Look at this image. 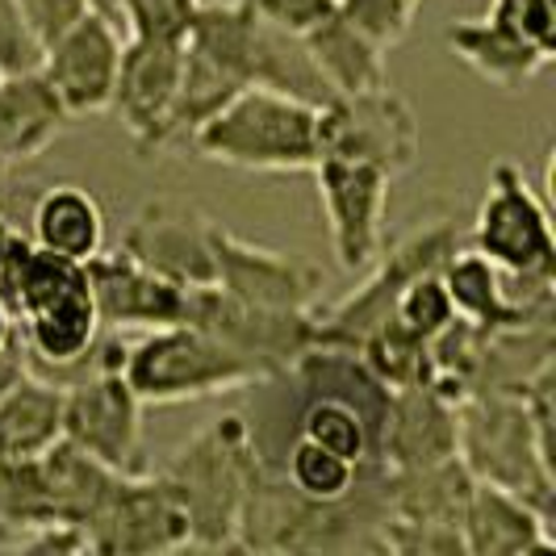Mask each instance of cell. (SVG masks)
Masks as SVG:
<instances>
[{
	"mask_svg": "<svg viewBox=\"0 0 556 556\" xmlns=\"http://www.w3.org/2000/svg\"><path fill=\"white\" fill-rule=\"evenodd\" d=\"M185 323H193L226 348L260 364L264 377H277L309 348H318V306L314 309H264L223 293L218 285H197L185 298Z\"/></svg>",
	"mask_w": 556,
	"mask_h": 556,
	"instance_id": "cell-13",
	"label": "cell"
},
{
	"mask_svg": "<svg viewBox=\"0 0 556 556\" xmlns=\"http://www.w3.org/2000/svg\"><path fill=\"white\" fill-rule=\"evenodd\" d=\"M318 201L331 230V255L343 273H364L386 248V218H390L393 180L368 160L331 155L323 151L314 160Z\"/></svg>",
	"mask_w": 556,
	"mask_h": 556,
	"instance_id": "cell-14",
	"label": "cell"
},
{
	"mask_svg": "<svg viewBox=\"0 0 556 556\" xmlns=\"http://www.w3.org/2000/svg\"><path fill=\"white\" fill-rule=\"evenodd\" d=\"M0 302L26 343L29 372L72 386L92 368L101 318L84 264L42 251L22 226H9L0 239Z\"/></svg>",
	"mask_w": 556,
	"mask_h": 556,
	"instance_id": "cell-1",
	"label": "cell"
},
{
	"mask_svg": "<svg viewBox=\"0 0 556 556\" xmlns=\"http://www.w3.org/2000/svg\"><path fill=\"white\" fill-rule=\"evenodd\" d=\"M556 519L535 510L528 498L473 481L469 502H465V553L469 556H531L556 553Z\"/></svg>",
	"mask_w": 556,
	"mask_h": 556,
	"instance_id": "cell-20",
	"label": "cell"
},
{
	"mask_svg": "<svg viewBox=\"0 0 556 556\" xmlns=\"http://www.w3.org/2000/svg\"><path fill=\"white\" fill-rule=\"evenodd\" d=\"M26 235L51 255L88 264L105 248V210L84 185H51L34 197L26 214Z\"/></svg>",
	"mask_w": 556,
	"mask_h": 556,
	"instance_id": "cell-23",
	"label": "cell"
},
{
	"mask_svg": "<svg viewBox=\"0 0 556 556\" xmlns=\"http://www.w3.org/2000/svg\"><path fill=\"white\" fill-rule=\"evenodd\" d=\"M473 248L502 277H556L548 193L531 189L528 172L510 160L490 167V185L473 218Z\"/></svg>",
	"mask_w": 556,
	"mask_h": 556,
	"instance_id": "cell-10",
	"label": "cell"
},
{
	"mask_svg": "<svg viewBox=\"0 0 556 556\" xmlns=\"http://www.w3.org/2000/svg\"><path fill=\"white\" fill-rule=\"evenodd\" d=\"M63 440V386L26 372L0 397V465L34 460Z\"/></svg>",
	"mask_w": 556,
	"mask_h": 556,
	"instance_id": "cell-25",
	"label": "cell"
},
{
	"mask_svg": "<svg viewBox=\"0 0 556 556\" xmlns=\"http://www.w3.org/2000/svg\"><path fill=\"white\" fill-rule=\"evenodd\" d=\"M9 226H13V223H9V218H4V214H0V239H4V230H9Z\"/></svg>",
	"mask_w": 556,
	"mask_h": 556,
	"instance_id": "cell-38",
	"label": "cell"
},
{
	"mask_svg": "<svg viewBox=\"0 0 556 556\" xmlns=\"http://www.w3.org/2000/svg\"><path fill=\"white\" fill-rule=\"evenodd\" d=\"M553 418L556 364L519 390H485L456 402V456L473 481L510 490L556 519Z\"/></svg>",
	"mask_w": 556,
	"mask_h": 556,
	"instance_id": "cell-2",
	"label": "cell"
},
{
	"mask_svg": "<svg viewBox=\"0 0 556 556\" xmlns=\"http://www.w3.org/2000/svg\"><path fill=\"white\" fill-rule=\"evenodd\" d=\"M456 456V402L431 386L390 390V415L381 435V460L390 469H415Z\"/></svg>",
	"mask_w": 556,
	"mask_h": 556,
	"instance_id": "cell-21",
	"label": "cell"
},
{
	"mask_svg": "<svg viewBox=\"0 0 556 556\" xmlns=\"http://www.w3.org/2000/svg\"><path fill=\"white\" fill-rule=\"evenodd\" d=\"M251 88H268V92L293 97L302 105H314V110L331 105L339 97L309 55L306 38L273 26L264 17H255V26H251Z\"/></svg>",
	"mask_w": 556,
	"mask_h": 556,
	"instance_id": "cell-24",
	"label": "cell"
},
{
	"mask_svg": "<svg viewBox=\"0 0 556 556\" xmlns=\"http://www.w3.org/2000/svg\"><path fill=\"white\" fill-rule=\"evenodd\" d=\"M9 172H13V167L0 164V214H4V218H9Z\"/></svg>",
	"mask_w": 556,
	"mask_h": 556,
	"instance_id": "cell-37",
	"label": "cell"
},
{
	"mask_svg": "<svg viewBox=\"0 0 556 556\" xmlns=\"http://www.w3.org/2000/svg\"><path fill=\"white\" fill-rule=\"evenodd\" d=\"M251 13L248 0H201L185 29L180 92L167 126V142H189L197 126L223 110L235 92L251 88Z\"/></svg>",
	"mask_w": 556,
	"mask_h": 556,
	"instance_id": "cell-8",
	"label": "cell"
},
{
	"mask_svg": "<svg viewBox=\"0 0 556 556\" xmlns=\"http://www.w3.org/2000/svg\"><path fill=\"white\" fill-rule=\"evenodd\" d=\"M42 63V42L29 34L22 4L0 0V72H38Z\"/></svg>",
	"mask_w": 556,
	"mask_h": 556,
	"instance_id": "cell-32",
	"label": "cell"
},
{
	"mask_svg": "<svg viewBox=\"0 0 556 556\" xmlns=\"http://www.w3.org/2000/svg\"><path fill=\"white\" fill-rule=\"evenodd\" d=\"M160 473L172 481L189 515V548L197 553H239L235 531L255 473L260 452L251 440L248 415L230 410L180 444Z\"/></svg>",
	"mask_w": 556,
	"mask_h": 556,
	"instance_id": "cell-3",
	"label": "cell"
},
{
	"mask_svg": "<svg viewBox=\"0 0 556 556\" xmlns=\"http://www.w3.org/2000/svg\"><path fill=\"white\" fill-rule=\"evenodd\" d=\"M418 4L422 0H339L343 17L356 22L368 38H377L386 51L397 47L410 34V26H415L418 17Z\"/></svg>",
	"mask_w": 556,
	"mask_h": 556,
	"instance_id": "cell-31",
	"label": "cell"
},
{
	"mask_svg": "<svg viewBox=\"0 0 556 556\" xmlns=\"http://www.w3.org/2000/svg\"><path fill=\"white\" fill-rule=\"evenodd\" d=\"M67 110L42 72H0V164L17 167L47 155L67 130Z\"/></svg>",
	"mask_w": 556,
	"mask_h": 556,
	"instance_id": "cell-22",
	"label": "cell"
},
{
	"mask_svg": "<svg viewBox=\"0 0 556 556\" xmlns=\"http://www.w3.org/2000/svg\"><path fill=\"white\" fill-rule=\"evenodd\" d=\"M22 17H26L29 34L47 47L55 42L63 29H72L84 13H92V0H17Z\"/></svg>",
	"mask_w": 556,
	"mask_h": 556,
	"instance_id": "cell-34",
	"label": "cell"
},
{
	"mask_svg": "<svg viewBox=\"0 0 556 556\" xmlns=\"http://www.w3.org/2000/svg\"><path fill=\"white\" fill-rule=\"evenodd\" d=\"M440 280L447 289V302L456 318H469L477 327H519L535 318H556V309H528L515 306L502 289V273L477 248H456L440 268Z\"/></svg>",
	"mask_w": 556,
	"mask_h": 556,
	"instance_id": "cell-26",
	"label": "cell"
},
{
	"mask_svg": "<svg viewBox=\"0 0 556 556\" xmlns=\"http://www.w3.org/2000/svg\"><path fill=\"white\" fill-rule=\"evenodd\" d=\"M180 63H185V38L126 34L110 113H117V122L135 139L142 160L172 147L167 126H172L176 92H180Z\"/></svg>",
	"mask_w": 556,
	"mask_h": 556,
	"instance_id": "cell-15",
	"label": "cell"
},
{
	"mask_svg": "<svg viewBox=\"0 0 556 556\" xmlns=\"http://www.w3.org/2000/svg\"><path fill=\"white\" fill-rule=\"evenodd\" d=\"M26 372H29L26 343H22V334H13V343H9V348H0V397L13 390Z\"/></svg>",
	"mask_w": 556,
	"mask_h": 556,
	"instance_id": "cell-35",
	"label": "cell"
},
{
	"mask_svg": "<svg viewBox=\"0 0 556 556\" xmlns=\"http://www.w3.org/2000/svg\"><path fill=\"white\" fill-rule=\"evenodd\" d=\"M84 544L97 556H155L189 548V515L160 469L117 473L84 523Z\"/></svg>",
	"mask_w": 556,
	"mask_h": 556,
	"instance_id": "cell-11",
	"label": "cell"
},
{
	"mask_svg": "<svg viewBox=\"0 0 556 556\" xmlns=\"http://www.w3.org/2000/svg\"><path fill=\"white\" fill-rule=\"evenodd\" d=\"M126 339L122 331L97 334L92 368L63 386V440L84 447L92 460H101L113 473H142L147 447H142V406L130 390L126 372Z\"/></svg>",
	"mask_w": 556,
	"mask_h": 556,
	"instance_id": "cell-7",
	"label": "cell"
},
{
	"mask_svg": "<svg viewBox=\"0 0 556 556\" xmlns=\"http://www.w3.org/2000/svg\"><path fill=\"white\" fill-rule=\"evenodd\" d=\"M201 0H117V26L139 38H185Z\"/></svg>",
	"mask_w": 556,
	"mask_h": 556,
	"instance_id": "cell-30",
	"label": "cell"
},
{
	"mask_svg": "<svg viewBox=\"0 0 556 556\" xmlns=\"http://www.w3.org/2000/svg\"><path fill=\"white\" fill-rule=\"evenodd\" d=\"M447 51L494 88H528L556 59V0H490L444 26Z\"/></svg>",
	"mask_w": 556,
	"mask_h": 556,
	"instance_id": "cell-9",
	"label": "cell"
},
{
	"mask_svg": "<svg viewBox=\"0 0 556 556\" xmlns=\"http://www.w3.org/2000/svg\"><path fill=\"white\" fill-rule=\"evenodd\" d=\"M264 469L280 473L293 490H298V494H306V498H343V494H352L364 477L372 473V469H381V465L361 469V465H352V460L334 456V452H327V447L314 444V440L289 435Z\"/></svg>",
	"mask_w": 556,
	"mask_h": 556,
	"instance_id": "cell-28",
	"label": "cell"
},
{
	"mask_svg": "<svg viewBox=\"0 0 556 556\" xmlns=\"http://www.w3.org/2000/svg\"><path fill=\"white\" fill-rule=\"evenodd\" d=\"M393 323H402L406 331H415L418 339H435V334L444 331L447 323L456 318V309L447 302V289L440 273H422L415 277L410 285H402V293H397V302H393Z\"/></svg>",
	"mask_w": 556,
	"mask_h": 556,
	"instance_id": "cell-29",
	"label": "cell"
},
{
	"mask_svg": "<svg viewBox=\"0 0 556 556\" xmlns=\"http://www.w3.org/2000/svg\"><path fill=\"white\" fill-rule=\"evenodd\" d=\"M113 477V469L92 460L72 440H59L34 460L0 465V548L26 553L34 531L59 523L84 531Z\"/></svg>",
	"mask_w": 556,
	"mask_h": 556,
	"instance_id": "cell-5",
	"label": "cell"
},
{
	"mask_svg": "<svg viewBox=\"0 0 556 556\" xmlns=\"http://www.w3.org/2000/svg\"><path fill=\"white\" fill-rule=\"evenodd\" d=\"M323 151L368 160L390 180H402L406 172H415L422 151L418 117L390 84L339 92L331 105L318 110V155Z\"/></svg>",
	"mask_w": 556,
	"mask_h": 556,
	"instance_id": "cell-12",
	"label": "cell"
},
{
	"mask_svg": "<svg viewBox=\"0 0 556 556\" xmlns=\"http://www.w3.org/2000/svg\"><path fill=\"white\" fill-rule=\"evenodd\" d=\"M189 147L239 172H309L318 160V110L268 88H243L197 126Z\"/></svg>",
	"mask_w": 556,
	"mask_h": 556,
	"instance_id": "cell-4",
	"label": "cell"
},
{
	"mask_svg": "<svg viewBox=\"0 0 556 556\" xmlns=\"http://www.w3.org/2000/svg\"><path fill=\"white\" fill-rule=\"evenodd\" d=\"M84 268H88L97 318L105 331H155V327L185 323L189 289L142 268L130 251L101 248Z\"/></svg>",
	"mask_w": 556,
	"mask_h": 556,
	"instance_id": "cell-19",
	"label": "cell"
},
{
	"mask_svg": "<svg viewBox=\"0 0 556 556\" xmlns=\"http://www.w3.org/2000/svg\"><path fill=\"white\" fill-rule=\"evenodd\" d=\"M214 218L185 197H151L130 218L122 235V251H130L142 268L176 280L185 289L214 285Z\"/></svg>",
	"mask_w": 556,
	"mask_h": 556,
	"instance_id": "cell-18",
	"label": "cell"
},
{
	"mask_svg": "<svg viewBox=\"0 0 556 556\" xmlns=\"http://www.w3.org/2000/svg\"><path fill=\"white\" fill-rule=\"evenodd\" d=\"M248 4L255 17L289 29V34H309L339 9V0H248Z\"/></svg>",
	"mask_w": 556,
	"mask_h": 556,
	"instance_id": "cell-33",
	"label": "cell"
},
{
	"mask_svg": "<svg viewBox=\"0 0 556 556\" xmlns=\"http://www.w3.org/2000/svg\"><path fill=\"white\" fill-rule=\"evenodd\" d=\"M210 248H214V285L248 306L314 309L323 302V289H327L323 268L293 251L260 248L226 230L223 223H214L210 230Z\"/></svg>",
	"mask_w": 556,
	"mask_h": 556,
	"instance_id": "cell-16",
	"label": "cell"
},
{
	"mask_svg": "<svg viewBox=\"0 0 556 556\" xmlns=\"http://www.w3.org/2000/svg\"><path fill=\"white\" fill-rule=\"evenodd\" d=\"M13 334H17V323H13L9 306L0 302V348H9V343H13Z\"/></svg>",
	"mask_w": 556,
	"mask_h": 556,
	"instance_id": "cell-36",
	"label": "cell"
},
{
	"mask_svg": "<svg viewBox=\"0 0 556 556\" xmlns=\"http://www.w3.org/2000/svg\"><path fill=\"white\" fill-rule=\"evenodd\" d=\"M122 372L142 406L201 402V397H218V393L248 390L264 381L260 364H251L243 352L226 348L223 339H214L193 323L142 331V339L126 343Z\"/></svg>",
	"mask_w": 556,
	"mask_h": 556,
	"instance_id": "cell-6",
	"label": "cell"
},
{
	"mask_svg": "<svg viewBox=\"0 0 556 556\" xmlns=\"http://www.w3.org/2000/svg\"><path fill=\"white\" fill-rule=\"evenodd\" d=\"M126 34L105 13H84L72 29H63L55 42L42 47V80L55 88L59 105L67 117H97L110 113L113 84L122 67Z\"/></svg>",
	"mask_w": 556,
	"mask_h": 556,
	"instance_id": "cell-17",
	"label": "cell"
},
{
	"mask_svg": "<svg viewBox=\"0 0 556 556\" xmlns=\"http://www.w3.org/2000/svg\"><path fill=\"white\" fill-rule=\"evenodd\" d=\"M302 38L334 92H364V88L390 84V67H386L390 51L377 38H368L356 22H348L343 9H334L323 26H314Z\"/></svg>",
	"mask_w": 556,
	"mask_h": 556,
	"instance_id": "cell-27",
	"label": "cell"
}]
</instances>
